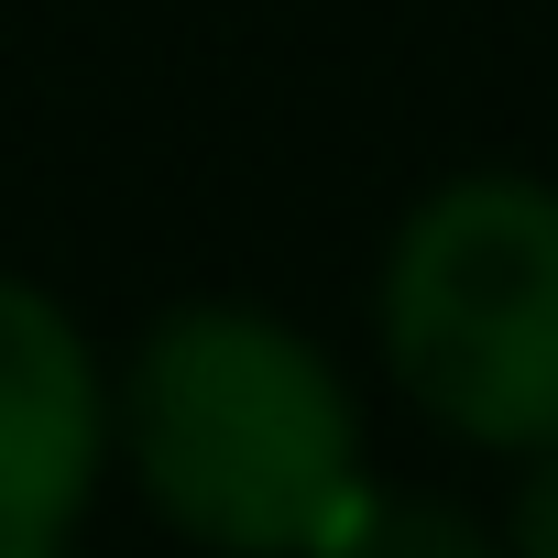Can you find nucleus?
I'll list each match as a JSON object with an SVG mask.
<instances>
[{
	"mask_svg": "<svg viewBox=\"0 0 558 558\" xmlns=\"http://www.w3.org/2000/svg\"><path fill=\"white\" fill-rule=\"evenodd\" d=\"M504 558H558V438L514 460V493H504Z\"/></svg>",
	"mask_w": 558,
	"mask_h": 558,
	"instance_id": "39448f33",
	"label": "nucleus"
},
{
	"mask_svg": "<svg viewBox=\"0 0 558 558\" xmlns=\"http://www.w3.org/2000/svg\"><path fill=\"white\" fill-rule=\"evenodd\" d=\"M318 558H504V525H482L449 493H362Z\"/></svg>",
	"mask_w": 558,
	"mask_h": 558,
	"instance_id": "20e7f679",
	"label": "nucleus"
},
{
	"mask_svg": "<svg viewBox=\"0 0 558 558\" xmlns=\"http://www.w3.org/2000/svg\"><path fill=\"white\" fill-rule=\"evenodd\" d=\"M373 340L395 395L493 460L558 438V186L514 165L438 175L373 274Z\"/></svg>",
	"mask_w": 558,
	"mask_h": 558,
	"instance_id": "f03ea898",
	"label": "nucleus"
},
{
	"mask_svg": "<svg viewBox=\"0 0 558 558\" xmlns=\"http://www.w3.org/2000/svg\"><path fill=\"white\" fill-rule=\"evenodd\" d=\"M110 493V362L56 286L0 263V558H77Z\"/></svg>",
	"mask_w": 558,
	"mask_h": 558,
	"instance_id": "7ed1b4c3",
	"label": "nucleus"
},
{
	"mask_svg": "<svg viewBox=\"0 0 558 558\" xmlns=\"http://www.w3.org/2000/svg\"><path fill=\"white\" fill-rule=\"evenodd\" d=\"M110 471L208 558H318L373 493V427L286 307L175 296L110 373Z\"/></svg>",
	"mask_w": 558,
	"mask_h": 558,
	"instance_id": "f257e3e1",
	"label": "nucleus"
}]
</instances>
